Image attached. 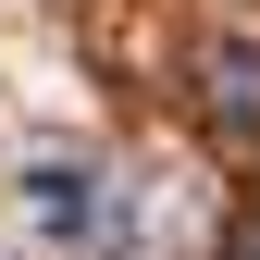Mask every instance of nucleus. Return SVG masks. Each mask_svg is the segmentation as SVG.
<instances>
[{
    "mask_svg": "<svg viewBox=\"0 0 260 260\" xmlns=\"http://www.w3.org/2000/svg\"><path fill=\"white\" fill-rule=\"evenodd\" d=\"M25 199H38V223L62 236V223H87V211H100V174H87V161H38V174H25Z\"/></svg>",
    "mask_w": 260,
    "mask_h": 260,
    "instance_id": "obj_1",
    "label": "nucleus"
},
{
    "mask_svg": "<svg viewBox=\"0 0 260 260\" xmlns=\"http://www.w3.org/2000/svg\"><path fill=\"white\" fill-rule=\"evenodd\" d=\"M211 112L236 124V137H260V50H223L211 62Z\"/></svg>",
    "mask_w": 260,
    "mask_h": 260,
    "instance_id": "obj_2",
    "label": "nucleus"
},
{
    "mask_svg": "<svg viewBox=\"0 0 260 260\" xmlns=\"http://www.w3.org/2000/svg\"><path fill=\"white\" fill-rule=\"evenodd\" d=\"M248 260H260V236H248Z\"/></svg>",
    "mask_w": 260,
    "mask_h": 260,
    "instance_id": "obj_3",
    "label": "nucleus"
}]
</instances>
